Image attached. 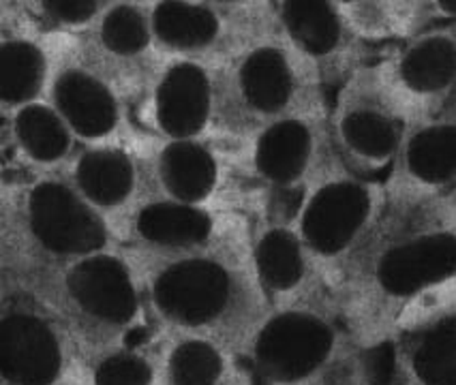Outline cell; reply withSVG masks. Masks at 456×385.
I'll list each match as a JSON object with an SVG mask.
<instances>
[{"label":"cell","mask_w":456,"mask_h":385,"mask_svg":"<svg viewBox=\"0 0 456 385\" xmlns=\"http://www.w3.org/2000/svg\"><path fill=\"white\" fill-rule=\"evenodd\" d=\"M456 289V231L433 202L392 205L337 285L338 309L364 349L386 347L424 302Z\"/></svg>","instance_id":"6da1fadb"},{"label":"cell","mask_w":456,"mask_h":385,"mask_svg":"<svg viewBox=\"0 0 456 385\" xmlns=\"http://www.w3.org/2000/svg\"><path fill=\"white\" fill-rule=\"evenodd\" d=\"M140 274L157 330L189 332L245 349L268 304L248 257V231L232 227L206 249L184 253L126 251Z\"/></svg>","instance_id":"7a4b0ae2"},{"label":"cell","mask_w":456,"mask_h":385,"mask_svg":"<svg viewBox=\"0 0 456 385\" xmlns=\"http://www.w3.org/2000/svg\"><path fill=\"white\" fill-rule=\"evenodd\" d=\"M61 319L77 353L134 342L151 321L140 274L123 249H110L58 266L4 270Z\"/></svg>","instance_id":"3957f363"},{"label":"cell","mask_w":456,"mask_h":385,"mask_svg":"<svg viewBox=\"0 0 456 385\" xmlns=\"http://www.w3.org/2000/svg\"><path fill=\"white\" fill-rule=\"evenodd\" d=\"M337 300L268 309L242 360L256 385H369L364 356Z\"/></svg>","instance_id":"277c9868"},{"label":"cell","mask_w":456,"mask_h":385,"mask_svg":"<svg viewBox=\"0 0 456 385\" xmlns=\"http://www.w3.org/2000/svg\"><path fill=\"white\" fill-rule=\"evenodd\" d=\"M216 126L247 140L285 116L330 108L320 77L274 28L216 68Z\"/></svg>","instance_id":"5b68a950"},{"label":"cell","mask_w":456,"mask_h":385,"mask_svg":"<svg viewBox=\"0 0 456 385\" xmlns=\"http://www.w3.org/2000/svg\"><path fill=\"white\" fill-rule=\"evenodd\" d=\"M388 210L386 182L360 176L338 159L302 195L291 223L320 263L332 292L378 234Z\"/></svg>","instance_id":"8992f818"},{"label":"cell","mask_w":456,"mask_h":385,"mask_svg":"<svg viewBox=\"0 0 456 385\" xmlns=\"http://www.w3.org/2000/svg\"><path fill=\"white\" fill-rule=\"evenodd\" d=\"M12 213L7 227L15 229L18 245L13 270L58 266L114 249V227L62 173H44L24 182Z\"/></svg>","instance_id":"52a82bcc"},{"label":"cell","mask_w":456,"mask_h":385,"mask_svg":"<svg viewBox=\"0 0 456 385\" xmlns=\"http://www.w3.org/2000/svg\"><path fill=\"white\" fill-rule=\"evenodd\" d=\"M328 129L337 159L347 170L388 180L410 123L381 82L378 62H367L337 88Z\"/></svg>","instance_id":"ba28073f"},{"label":"cell","mask_w":456,"mask_h":385,"mask_svg":"<svg viewBox=\"0 0 456 385\" xmlns=\"http://www.w3.org/2000/svg\"><path fill=\"white\" fill-rule=\"evenodd\" d=\"M148 7L159 54L212 67L225 65L274 28L268 3L157 0Z\"/></svg>","instance_id":"9c48e42d"},{"label":"cell","mask_w":456,"mask_h":385,"mask_svg":"<svg viewBox=\"0 0 456 385\" xmlns=\"http://www.w3.org/2000/svg\"><path fill=\"white\" fill-rule=\"evenodd\" d=\"M77 347L39 295L4 278L0 306L3 385L76 383Z\"/></svg>","instance_id":"30bf717a"},{"label":"cell","mask_w":456,"mask_h":385,"mask_svg":"<svg viewBox=\"0 0 456 385\" xmlns=\"http://www.w3.org/2000/svg\"><path fill=\"white\" fill-rule=\"evenodd\" d=\"M52 60L45 101L62 116L79 144L118 141L125 129V91L103 67L88 54L79 36L67 35L58 47L50 36Z\"/></svg>","instance_id":"8fae6325"},{"label":"cell","mask_w":456,"mask_h":385,"mask_svg":"<svg viewBox=\"0 0 456 385\" xmlns=\"http://www.w3.org/2000/svg\"><path fill=\"white\" fill-rule=\"evenodd\" d=\"M328 109L285 116L248 137V172L270 195H296L300 204L306 188L337 161Z\"/></svg>","instance_id":"7c38bea8"},{"label":"cell","mask_w":456,"mask_h":385,"mask_svg":"<svg viewBox=\"0 0 456 385\" xmlns=\"http://www.w3.org/2000/svg\"><path fill=\"white\" fill-rule=\"evenodd\" d=\"M386 91L407 123L456 108V28H427L378 60Z\"/></svg>","instance_id":"4fadbf2b"},{"label":"cell","mask_w":456,"mask_h":385,"mask_svg":"<svg viewBox=\"0 0 456 385\" xmlns=\"http://www.w3.org/2000/svg\"><path fill=\"white\" fill-rule=\"evenodd\" d=\"M274 30L313 68L323 88L343 82L367 65L364 45L334 0H277L268 3Z\"/></svg>","instance_id":"5bb4252c"},{"label":"cell","mask_w":456,"mask_h":385,"mask_svg":"<svg viewBox=\"0 0 456 385\" xmlns=\"http://www.w3.org/2000/svg\"><path fill=\"white\" fill-rule=\"evenodd\" d=\"M216 68L187 58L159 62L144 84V118L159 140H206L216 129Z\"/></svg>","instance_id":"9a60e30c"},{"label":"cell","mask_w":456,"mask_h":385,"mask_svg":"<svg viewBox=\"0 0 456 385\" xmlns=\"http://www.w3.org/2000/svg\"><path fill=\"white\" fill-rule=\"evenodd\" d=\"M248 257L268 309L337 300L291 219L268 216L248 231Z\"/></svg>","instance_id":"2e32d148"},{"label":"cell","mask_w":456,"mask_h":385,"mask_svg":"<svg viewBox=\"0 0 456 385\" xmlns=\"http://www.w3.org/2000/svg\"><path fill=\"white\" fill-rule=\"evenodd\" d=\"M386 188L392 205L431 204L456 188V108L410 124Z\"/></svg>","instance_id":"e0dca14e"},{"label":"cell","mask_w":456,"mask_h":385,"mask_svg":"<svg viewBox=\"0 0 456 385\" xmlns=\"http://www.w3.org/2000/svg\"><path fill=\"white\" fill-rule=\"evenodd\" d=\"M61 173L110 221L114 231H120L142 199L151 195L148 165L120 141L82 144Z\"/></svg>","instance_id":"ac0fdd59"},{"label":"cell","mask_w":456,"mask_h":385,"mask_svg":"<svg viewBox=\"0 0 456 385\" xmlns=\"http://www.w3.org/2000/svg\"><path fill=\"white\" fill-rule=\"evenodd\" d=\"M232 225L212 205H195L146 195L125 221L123 231L131 240V251L142 253H184L206 249L223 238Z\"/></svg>","instance_id":"d6986e66"},{"label":"cell","mask_w":456,"mask_h":385,"mask_svg":"<svg viewBox=\"0 0 456 385\" xmlns=\"http://www.w3.org/2000/svg\"><path fill=\"white\" fill-rule=\"evenodd\" d=\"M88 54L123 86L142 82V88L161 60L152 35L148 3L116 0L88 30Z\"/></svg>","instance_id":"ffe728a7"},{"label":"cell","mask_w":456,"mask_h":385,"mask_svg":"<svg viewBox=\"0 0 456 385\" xmlns=\"http://www.w3.org/2000/svg\"><path fill=\"white\" fill-rule=\"evenodd\" d=\"M386 347L395 383L456 385V300L403 325Z\"/></svg>","instance_id":"44dd1931"},{"label":"cell","mask_w":456,"mask_h":385,"mask_svg":"<svg viewBox=\"0 0 456 385\" xmlns=\"http://www.w3.org/2000/svg\"><path fill=\"white\" fill-rule=\"evenodd\" d=\"M152 347L161 385H256L240 351L223 341L159 330Z\"/></svg>","instance_id":"7402d4cb"},{"label":"cell","mask_w":456,"mask_h":385,"mask_svg":"<svg viewBox=\"0 0 456 385\" xmlns=\"http://www.w3.org/2000/svg\"><path fill=\"white\" fill-rule=\"evenodd\" d=\"M146 165L157 195L184 204L210 205L223 182L221 156L208 140H161Z\"/></svg>","instance_id":"603a6c76"},{"label":"cell","mask_w":456,"mask_h":385,"mask_svg":"<svg viewBox=\"0 0 456 385\" xmlns=\"http://www.w3.org/2000/svg\"><path fill=\"white\" fill-rule=\"evenodd\" d=\"M52 41L24 20L18 28H3L0 39V103L9 114L24 105L44 101L50 84Z\"/></svg>","instance_id":"cb8c5ba5"},{"label":"cell","mask_w":456,"mask_h":385,"mask_svg":"<svg viewBox=\"0 0 456 385\" xmlns=\"http://www.w3.org/2000/svg\"><path fill=\"white\" fill-rule=\"evenodd\" d=\"M4 124L15 155L44 173L62 170L82 146L45 99L4 114Z\"/></svg>","instance_id":"d4e9b609"},{"label":"cell","mask_w":456,"mask_h":385,"mask_svg":"<svg viewBox=\"0 0 456 385\" xmlns=\"http://www.w3.org/2000/svg\"><path fill=\"white\" fill-rule=\"evenodd\" d=\"M76 383L161 385L155 347H152V342L137 345V341H134L77 353Z\"/></svg>","instance_id":"484cf974"},{"label":"cell","mask_w":456,"mask_h":385,"mask_svg":"<svg viewBox=\"0 0 456 385\" xmlns=\"http://www.w3.org/2000/svg\"><path fill=\"white\" fill-rule=\"evenodd\" d=\"M105 7L108 3L103 0H35L22 3L18 13L41 35L79 36L93 28Z\"/></svg>","instance_id":"4316f807"},{"label":"cell","mask_w":456,"mask_h":385,"mask_svg":"<svg viewBox=\"0 0 456 385\" xmlns=\"http://www.w3.org/2000/svg\"><path fill=\"white\" fill-rule=\"evenodd\" d=\"M437 214L442 216V221L445 225H450L456 231V188H452L450 193H445L444 197H439L437 202H433Z\"/></svg>","instance_id":"83f0119b"},{"label":"cell","mask_w":456,"mask_h":385,"mask_svg":"<svg viewBox=\"0 0 456 385\" xmlns=\"http://www.w3.org/2000/svg\"><path fill=\"white\" fill-rule=\"evenodd\" d=\"M65 385H77V383H65Z\"/></svg>","instance_id":"f1b7e54d"},{"label":"cell","mask_w":456,"mask_h":385,"mask_svg":"<svg viewBox=\"0 0 456 385\" xmlns=\"http://www.w3.org/2000/svg\"><path fill=\"white\" fill-rule=\"evenodd\" d=\"M390 385H399V383H395V381H392V383H390Z\"/></svg>","instance_id":"f546056e"}]
</instances>
